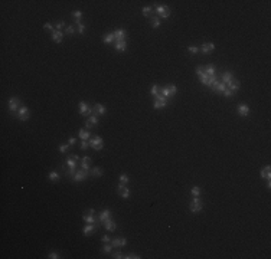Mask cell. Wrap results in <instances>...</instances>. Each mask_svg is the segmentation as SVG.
<instances>
[{
    "mask_svg": "<svg viewBox=\"0 0 271 259\" xmlns=\"http://www.w3.org/2000/svg\"><path fill=\"white\" fill-rule=\"evenodd\" d=\"M78 111L81 115H85V117H90L94 114V108H91L85 101H81L78 104Z\"/></svg>",
    "mask_w": 271,
    "mask_h": 259,
    "instance_id": "7a4b0ae2",
    "label": "cell"
},
{
    "mask_svg": "<svg viewBox=\"0 0 271 259\" xmlns=\"http://www.w3.org/2000/svg\"><path fill=\"white\" fill-rule=\"evenodd\" d=\"M103 40H104V43H112V42L115 40V37H114V33H107V35H104Z\"/></svg>",
    "mask_w": 271,
    "mask_h": 259,
    "instance_id": "4dcf8cb0",
    "label": "cell"
},
{
    "mask_svg": "<svg viewBox=\"0 0 271 259\" xmlns=\"http://www.w3.org/2000/svg\"><path fill=\"white\" fill-rule=\"evenodd\" d=\"M126 36H127V32L124 29H117L114 32V37L115 40H126Z\"/></svg>",
    "mask_w": 271,
    "mask_h": 259,
    "instance_id": "ac0fdd59",
    "label": "cell"
},
{
    "mask_svg": "<svg viewBox=\"0 0 271 259\" xmlns=\"http://www.w3.org/2000/svg\"><path fill=\"white\" fill-rule=\"evenodd\" d=\"M97 229V226H95V223H87V226L84 228V236H91L94 233V230Z\"/></svg>",
    "mask_w": 271,
    "mask_h": 259,
    "instance_id": "e0dca14e",
    "label": "cell"
},
{
    "mask_svg": "<svg viewBox=\"0 0 271 259\" xmlns=\"http://www.w3.org/2000/svg\"><path fill=\"white\" fill-rule=\"evenodd\" d=\"M151 12H153V9H151L150 6L143 7V16H144V18H151Z\"/></svg>",
    "mask_w": 271,
    "mask_h": 259,
    "instance_id": "d6a6232c",
    "label": "cell"
},
{
    "mask_svg": "<svg viewBox=\"0 0 271 259\" xmlns=\"http://www.w3.org/2000/svg\"><path fill=\"white\" fill-rule=\"evenodd\" d=\"M75 143H76V138H75V137H71V138L68 140V144H69V146H74Z\"/></svg>",
    "mask_w": 271,
    "mask_h": 259,
    "instance_id": "6f0895ef",
    "label": "cell"
},
{
    "mask_svg": "<svg viewBox=\"0 0 271 259\" xmlns=\"http://www.w3.org/2000/svg\"><path fill=\"white\" fill-rule=\"evenodd\" d=\"M203 74H205V69H203V66H198V68H196V75H198V76H202Z\"/></svg>",
    "mask_w": 271,
    "mask_h": 259,
    "instance_id": "7dc6e473",
    "label": "cell"
},
{
    "mask_svg": "<svg viewBox=\"0 0 271 259\" xmlns=\"http://www.w3.org/2000/svg\"><path fill=\"white\" fill-rule=\"evenodd\" d=\"M7 107H9V111L10 112L19 111V108L22 107V105H20V100H19V98H16V97L10 98L9 101H7Z\"/></svg>",
    "mask_w": 271,
    "mask_h": 259,
    "instance_id": "52a82bcc",
    "label": "cell"
},
{
    "mask_svg": "<svg viewBox=\"0 0 271 259\" xmlns=\"http://www.w3.org/2000/svg\"><path fill=\"white\" fill-rule=\"evenodd\" d=\"M90 147H93L94 150H97V151L103 150V147H104L103 138H101V137H98V135L93 137V138L90 140Z\"/></svg>",
    "mask_w": 271,
    "mask_h": 259,
    "instance_id": "8992f818",
    "label": "cell"
},
{
    "mask_svg": "<svg viewBox=\"0 0 271 259\" xmlns=\"http://www.w3.org/2000/svg\"><path fill=\"white\" fill-rule=\"evenodd\" d=\"M167 105V98H165L162 94H157L156 97H154V110H163L165 107Z\"/></svg>",
    "mask_w": 271,
    "mask_h": 259,
    "instance_id": "3957f363",
    "label": "cell"
},
{
    "mask_svg": "<svg viewBox=\"0 0 271 259\" xmlns=\"http://www.w3.org/2000/svg\"><path fill=\"white\" fill-rule=\"evenodd\" d=\"M62 39H64V32L62 30H54L52 32V40L55 43H61Z\"/></svg>",
    "mask_w": 271,
    "mask_h": 259,
    "instance_id": "2e32d148",
    "label": "cell"
},
{
    "mask_svg": "<svg viewBox=\"0 0 271 259\" xmlns=\"http://www.w3.org/2000/svg\"><path fill=\"white\" fill-rule=\"evenodd\" d=\"M120 183H121V184H127V183H129V176H127V174H121V176H120Z\"/></svg>",
    "mask_w": 271,
    "mask_h": 259,
    "instance_id": "60d3db41",
    "label": "cell"
},
{
    "mask_svg": "<svg viewBox=\"0 0 271 259\" xmlns=\"http://www.w3.org/2000/svg\"><path fill=\"white\" fill-rule=\"evenodd\" d=\"M84 222L87 223H95V217H94V214H84Z\"/></svg>",
    "mask_w": 271,
    "mask_h": 259,
    "instance_id": "d590c367",
    "label": "cell"
},
{
    "mask_svg": "<svg viewBox=\"0 0 271 259\" xmlns=\"http://www.w3.org/2000/svg\"><path fill=\"white\" fill-rule=\"evenodd\" d=\"M232 79H234L232 72H224V74H222V82H224L225 85H228V83L231 82Z\"/></svg>",
    "mask_w": 271,
    "mask_h": 259,
    "instance_id": "4316f807",
    "label": "cell"
},
{
    "mask_svg": "<svg viewBox=\"0 0 271 259\" xmlns=\"http://www.w3.org/2000/svg\"><path fill=\"white\" fill-rule=\"evenodd\" d=\"M91 174H93L94 177H101L103 176V170H101L100 167H94L93 171H91Z\"/></svg>",
    "mask_w": 271,
    "mask_h": 259,
    "instance_id": "e575fe53",
    "label": "cell"
},
{
    "mask_svg": "<svg viewBox=\"0 0 271 259\" xmlns=\"http://www.w3.org/2000/svg\"><path fill=\"white\" fill-rule=\"evenodd\" d=\"M78 32H79V33H84L85 32V25L84 23H81V22L78 23Z\"/></svg>",
    "mask_w": 271,
    "mask_h": 259,
    "instance_id": "816d5d0a",
    "label": "cell"
},
{
    "mask_svg": "<svg viewBox=\"0 0 271 259\" xmlns=\"http://www.w3.org/2000/svg\"><path fill=\"white\" fill-rule=\"evenodd\" d=\"M222 94H224V95L226 97V98H229V97H232V95H234V92H232L231 89H228V88H226V89H225V91H224Z\"/></svg>",
    "mask_w": 271,
    "mask_h": 259,
    "instance_id": "db71d44e",
    "label": "cell"
},
{
    "mask_svg": "<svg viewBox=\"0 0 271 259\" xmlns=\"http://www.w3.org/2000/svg\"><path fill=\"white\" fill-rule=\"evenodd\" d=\"M261 179H265V180L271 179V168H270V166L261 168Z\"/></svg>",
    "mask_w": 271,
    "mask_h": 259,
    "instance_id": "484cf974",
    "label": "cell"
},
{
    "mask_svg": "<svg viewBox=\"0 0 271 259\" xmlns=\"http://www.w3.org/2000/svg\"><path fill=\"white\" fill-rule=\"evenodd\" d=\"M126 259H140V256L136 253H129V255H126Z\"/></svg>",
    "mask_w": 271,
    "mask_h": 259,
    "instance_id": "f907efd6",
    "label": "cell"
},
{
    "mask_svg": "<svg viewBox=\"0 0 271 259\" xmlns=\"http://www.w3.org/2000/svg\"><path fill=\"white\" fill-rule=\"evenodd\" d=\"M156 13L159 19H167L170 16V7L169 6H163V4H157L156 6Z\"/></svg>",
    "mask_w": 271,
    "mask_h": 259,
    "instance_id": "277c9868",
    "label": "cell"
},
{
    "mask_svg": "<svg viewBox=\"0 0 271 259\" xmlns=\"http://www.w3.org/2000/svg\"><path fill=\"white\" fill-rule=\"evenodd\" d=\"M90 137H91V132H90V130H81V131H79V138H81V141L90 140Z\"/></svg>",
    "mask_w": 271,
    "mask_h": 259,
    "instance_id": "f1b7e54d",
    "label": "cell"
},
{
    "mask_svg": "<svg viewBox=\"0 0 271 259\" xmlns=\"http://www.w3.org/2000/svg\"><path fill=\"white\" fill-rule=\"evenodd\" d=\"M214 49H215V45H214L212 42H208V43H203L199 50H200L203 55H209L211 52H214Z\"/></svg>",
    "mask_w": 271,
    "mask_h": 259,
    "instance_id": "7c38bea8",
    "label": "cell"
},
{
    "mask_svg": "<svg viewBox=\"0 0 271 259\" xmlns=\"http://www.w3.org/2000/svg\"><path fill=\"white\" fill-rule=\"evenodd\" d=\"M48 177H49V180H51V181H58V180H59V174H58L56 171H51Z\"/></svg>",
    "mask_w": 271,
    "mask_h": 259,
    "instance_id": "74e56055",
    "label": "cell"
},
{
    "mask_svg": "<svg viewBox=\"0 0 271 259\" xmlns=\"http://www.w3.org/2000/svg\"><path fill=\"white\" fill-rule=\"evenodd\" d=\"M111 243H112L114 248H121V246H126V245H127V239H126V238H121V239H112Z\"/></svg>",
    "mask_w": 271,
    "mask_h": 259,
    "instance_id": "7402d4cb",
    "label": "cell"
},
{
    "mask_svg": "<svg viewBox=\"0 0 271 259\" xmlns=\"http://www.w3.org/2000/svg\"><path fill=\"white\" fill-rule=\"evenodd\" d=\"M236 111H238V114H239L241 117H248V114H250V107H248L247 104H238Z\"/></svg>",
    "mask_w": 271,
    "mask_h": 259,
    "instance_id": "5bb4252c",
    "label": "cell"
},
{
    "mask_svg": "<svg viewBox=\"0 0 271 259\" xmlns=\"http://www.w3.org/2000/svg\"><path fill=\"white\" fill-rule=\"evenodd\" d=\"M112 258L114 259H123V258H126V255H123L121 252H114V253H112Z\"/></svg>",
    "mask_w": 271,
    "mask_h": 259,
    "instance_id": "7bdbcfd3",
    "label": "cell"
},
{
    "mask_svg": "<svg viewBox=\"0 0 271 259\" xmlns=\"http://www.w3.org/2000/svg\"><path fill=\"white\" fill-rule=\"evenodd\" d=\"M150 23H151V28H154V29H157V28L162 26V22H160V19L157 18V16H151V18H150Z\"/></svg>",
    "mask_w": 271,
    "mask_h": 259,
    "instance_id": "83f0119b",
    "label": "cell"
},
{
    "mask_svg": "<svg viewBox=\"0 0 271 259\" xmlns=\"http://www.w3.org/2000/svg\"><path fill=\"white\" fill-rule=\"evenodd\" d=\"M69 150V144H62V146H59V151L61 153H66Z\"/></svg>",
    "mask_w": 271,
    "mask_h": 259,
    "instance_id": "bcb514c9",
    "label": "cell"
},
{
    "mask_svg": "<svg viewBox=\"0 0 271 259\" xmlns=\"http://www.w3.org/2000/svg\"><path fill=\"white\" fill-rule=\"evenodd\" d=\"M103 225H104V228H105V229H107L108 232H114L115 229H117V225H115V222L112 220L111 217H110V219H107V220H105Z\"/></svg>",
    "mask_w": 271,
    "mask_h": 259,
    "instance_id": "9a60e30c",
    "label": "cell"
},
{
    "mask_svg": "<svg viewBox=\"0 0 271 259\" xmlns=\"http://www.w3.org/2000/svg\"><path fill=\"white\" fill-rule=\"evenodd\" d=\"M105 111H107V110H105V107H104L103 104H97V105L94 107V114H95V115H104Z\"/></svg>",
    "mask_w": 271,
    "mask_h": 259,
    "instance_id": "603a6c76",
    "label": "cell"
},
{
    "mask_svg": "<svg viewBox=\"0 0 271 259\" xmlns=\"http://www.w3.org/2000/svg\"><path fill=\"white\" fill-rule=\"evenodd\" d=\"M239 86H241V82H239L238 79H232L231 82L228 83V89H231L232 92L238 91V89H239Z\"/></svg>",
    "mask_w": 271,
    "mask_h": 259,
    "instance_id": "ffe728a7",
    "label": "cell"
},
{
    "mask_svg": "<svg viewBox=\"0 0 271 259\" xmlns=\"http://www.w3.org/2000/svg\"><path fill=\"white\" fill-rule=\"evenodd\" d=\"M160 94L165 97V98H169V97H172V94H170V89H169V86H163L162 89H160Z\"/></svg>",
    "mask_w": 271,
    "mask_h": 259,
    "instance_id": "836d02e7",
    "label": "cell"
},
{
    "mask_svg": "<svg viewBox=\"0 0 271 259\" xmlns=\"http://www.w3.org/2000/svg\"><path fill=\"white\" fill-rule=\"evenodd\" d=\"M199 79H200V82L203 83V85H206V86H212V85L216 82V76H215V75L209 76V75L203 74L202 76H199Z\"/></svg>",
    "mask_w": 271,
    "mask_h": 259,
    "instance_id": "ba28073f",
    "label": "cell"
},
{
    "mask_svg": "<svg viewBox=\"0 0 271 259\" xmlns=\"http://www.w3.org/2000/svg\"><path fill=\"white\" fill-rule=\"evenodd\" d=\"M72 18L75 19L76 23H79V20H81V18H82V12H81V10H74V12H72Z\"/></svg>",
    "mask_w": 271,
    "mask_h": 259,
    "instance_id": "1f68e13d",
    "label": "cell"
},
{
    "mask_svg": "<svg viewBox=\"0 0 271 259\" xmlns=\"http://www.w3.org/2000/svg\"><path fill=\"white\" fill-rule=\"evenodd\" d=\"M169 89H170V94H172V95H175V94H176V91H178L176 85H169Z\"/></svg>",
    "mask_w": 271,
    "mask_h": 259,
    "instance_id": "11a10c76",
    "label": "cell"
},
{
    "mask_svg": "<svg viewBox=\"0 0 271 259\" xmlns=\"http://www.w3.org/2000/svg\"><path fill=\"white\" fill-rule=\"evenodd\" d=\"M90 164H91V157L87 156V157H84L82 160H81V168H82V170H87V171H88V170H90Z\"/></svg>",
    "mask_w": 271,
    "mask_h": 259,
    "instance_id": "d4e9b609",
    "label": "cell"
},
{
    "mask_svg": "<svg viewBox=\"0 0 271 259\" xmlns=\"http://www.w3.org/2000/svg\"><path fill=\"white\" fill-rule=\"evenodd\" d=\"M189 209H190V212L192 213H199L202 209H203V203L199 200V197H193V200L190 202Z\"/></svg>",
    "mask_w": 271,
    "mask_h": 259,
    "instance_id": "5b68a950",
    "label": "cell"
},
{
    "mask_svg": "<svg viewBox=\"0 0 271 259\" xmlns=\"http://www.w3.org/2000/svg\"><path fill=\"white\" fill-rule=\"evenodd\" d=\"M159 86H157V85H153V86H151V89H150V95H153V97H156V95H157V94H159Z\"/></svg>",
    "mask_w": 271,
    "mask_h": 259,
    "instance_id": "ab89813d",
    "label": "cell"
},
{
    "mask_svg": "<svg viewBox=\"0 0 271 259\" xmlns=\"http://www.w3.org/2000/svg\"><path fill=\"white\" fill-rule=\"evenodd\" d=\"M29 108L28 107H25V105H22L20 108H19V111H18V118L20 121H26L29 118Z\"/></svg>",
    "mask_w": 271,
    "mask_h": 259,
    "instance_id": "9c48e42d",
    "label": "cell"
},
{
    "mask_svg": "<svg viewBox=\"0 0 271 259\" xmlns=\"http://www.w3.org/2000/svg\"><path fill=\"white\" fill-rule=\"evenodd\" d=\"M88 146H90V141H88V140H85V141L81 143V146H79V147H81V150H87Z\"/></svg>",
    "mask_w": 271,
    "mask_h": 259,
    "instance_id": "c3c4849f",
    "label": "cell"
},
{
    "mask_svg": "<svg viewBox=\"0 0 271 259\" xmlns=\"http://www.w3.org/2000/svg\"><path fill=\"white\" fill-rule=\"evenodd\" d=\"M64 26H66V25H65V22H64V20H59V22H58V23L55 25L56 30H61V29L64 28Z\"/></svg>",
    "mask_w": 271,
    "mask_h": 259,
    "instance_id": "ee69618b",
    "label": "cell"
},
{
    "mask_svg": "<svg viewBox=\"0 0 271 259\" xmlns=\"http://www.w3.org/2000/svg\"><path fill=\"white\" fill-rule=\"evenodd\" d=\"M87 177H88V171L81 168V170H78L74 176H72V179H74L75 181H82V180H85Z\"/></svg>",
    "mask_w": 271,
    "mask_h": 259,
    "instance_id": "4fadbf2b",
    "label": "cell"
},
{
    "mask_svg": "<svg viewBox=\"0 0 271 259\" xmlns=\"http://www.w3.org/2000/svg\"><path fill=\"white\" fill-rule=\"evenodd\" d=\"M115 49L118 52H124L127 49V42L126 40H115Z\"/></svg>",
    "mask_w": 271,
    "mask_h": 259,
    "instance_id": "cb8c5ba5",
    "label": "cell"
},
{
    "mask_svg": "<svg viewBox=\"0 0 271 259\" xmlns=\"http://www.w3.org/2000/svg\"><path fill=\"white\" fill-rule=\"evenodd\" d=\"M211 88H212L214 91H216V92H224L225 89H226V85H225L224 82H218V81H216Z\"/></svg>",
    "mask_w": 271,
    "mask_h": 259,
    "instance_id": "44dd1931",
    "label": "cell"
},
{
    "mask_svg": "<svg viewBox=\"0 0 271 259\" xmlns=\"http://www.w3.org/2000/svg\"><path fill=\"white\" fill-rule=\"evenodd\" d=\"M78 161H79V157L78 156H71V157L66 158V166L69 167L66 174L68 176H74L76 173V167H78Z\"/></svg>",
    "mask_w": 271,
    "mask_h": 259,
    "instance_id": "6da1fadb",
    "label": "cell"
},
{
    "mask_svg": "<svg viewBox=\"0 0 271 259\" xmlns=\"http://www.w3.org/2000/svg\"><path fill=\"white\" fill-rule=\"evenodd\" d=\"M43 28L46 29V30H51V32H54V30H55V29H54V25H52V23H45V25H43Z\"/></svg>",
    "mask_w": 271,
    "mask_h": 259,
    "instance_id": "f5cc1de1",
    "label": "cell"
},
{
    "mask_svg": "<svg viewBox=\"0 0 271 259\" xmlns=\"http://www.w3.org/2000/svg\"><path fill=\"white\" fill-rule=\"evenodd\" d=\"M117 193L121 196L123 199H129V196H130V190H129V187H126V184H120L117 186Z\"/></svg>",
    "mask_w": 271,
    "mask_h": 259,
    "instance_id": "8fae6325",
    "label": "cell"
},
{
    "mask_svg": "<svg viewBox=\"0 0 271 259\" xmlns=\"http://www.w3.org/2000/svg\"><path fill=\"white\" fill-rule=\"evenodd\" d=\"M112 248H114V246H112V243H111V242H108V243H105V245H104L103 252H104V253H110V252L112 250Z\"/></svg>",
    "mask_w": 271,
    "mask_h": 259,
    "instance_id": "8d00e7d4",
    "label": "cell"
},
{
    "mask_svg": "<svg viewBox=\"0 0 271 259\" xmlns=\"http://www.w3.org/2000/svg\"><path fill=\"white\" fill-rule=\"evenodd\" d=\"M101 241H103L104 243H108V242H111V239H110V236H108V235H104L103 238H101Z\"/></svg>",
    "mask_w": 271,
    "mask_h": 259,
    "instance_id": "9f6ffc18",
    "label": "cell"
},
{
    "mask_svg": "<svg viewBox=\"0 0 271 259\" xmlns=\"http://www.w3.org/2000/svg\"><path fill=\"white\" fill-rule=\"evenodd\" d=\"M111 216H112L111 210H110V209H105V210H103V212L100 213V217H98V219H100V222H101V223H104L107 219H110Z\"/></svg>",
    "mask_w": 271,
    "mask_h": 259,
    "instance_id": "d6986e66",
    "label": "cell"
},
{
    "mask_svg": "<svg viewBox=\"0 0 271 259\" xmlns=\"http://www.w3.org/2000/svg\"><path fill=\"white\" fill-rule=\"evenodd\" d=\"M66 35H74L75 33V26H68V28L65 29Z\"/></svg>",
    "mask_w": 271,
    "mask_h": 259,
    "instance_id": "f6af8a7d",
    "label": "cell"
},
{
    "mask_svg": "<svg viewBox=\"0 0 271 259\" xmlns=\"http://www.w3.org/2000/svg\"><path fill=\"white\" fill-rule=\"evenodd\" d=\"M97 124H98V115H95V114L90 115L88 120L85 121V127H87V130H91L93 127H95Z\"/></svg>",
    "mask_w": 271,
    "mask_h": 259,
    "instance_id": "30bf717a",
    "label": "cell"
},
{
    "mask_svg": "<svg viewBox=\"0 0 271 259\" xmlns=\"http://www.w3.org/2000/svg\"><path fill=\"white\" fill-rule=\"evenodd\" d=\"M187 50H189V53L195 55V53H198V52H199V48H196V46H189V48H187Z\"/></svg>",
    "mask_w": 271,
    "mask_h": 259,
    "instance_id": "b9f144b4",
    "label": "cell"
},
{
    "mask_svg": "<svg viewBox=\"0 0 271 259\" xmlns=\"http://www.w3.org/2000/svg\"><path fill=\"white\" fill-rule=\"evenodd\" d=\"M190 193H192L193 197H199V194H200V189H199L198 186H193V187H192V190H190Z\"/></svg>",
    "mask_w": 271,
    "mask_h": 259,
    "instance_id": "f35d334b",
    "label": "cell"
},
{
    "mask_svg": "<svg viewBox=\"0 0 271 259\" xmlns=\"http://www.w3.org/2000/svg\"><path fill=\"white\" fill-rule=\"evenodd\" d=\"M48 258L49 259H58L59 258V253H58V252H51V253L48 255Z\"/></svg>",
    "mask_w": 271,
    "mask_h": 259,
    "instance_id": "681fc988",
    "label": "cell"
},
{
    "mask_svg": "<svg viewBox=\"0 0 271 259\" xmlns=\"http://www.w3.org/2000/svg\"><path fill=\"white\" fill-rule=\"evenodd\" d=\"M203 69H205V74L209 75V76H212V75H215L216 69L214 65H206V66H203Z\"/></svg>",
    "mask_w": 271,
    "mask_h": 259,
    "instance_id": "f546056e",
    "label": "cell"
}]
</instances>
